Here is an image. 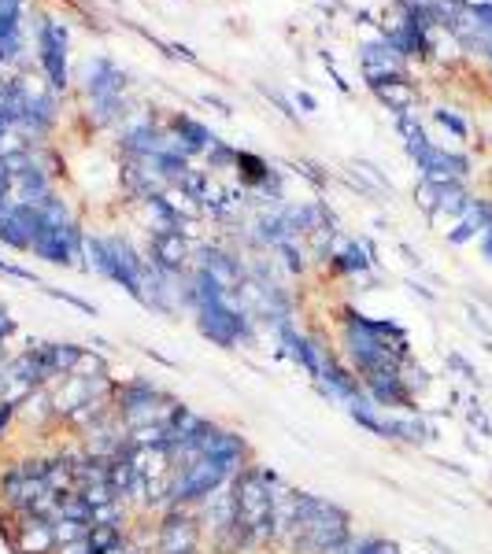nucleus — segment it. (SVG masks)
<instances>
[{"label": "nucleus", "instance_id": "6", "mask_svg": "<svg viewBox=\"0 0 492 554\" xmlns=\"http://www.w3.org/2000/svg\"><path fill=\"white\" fill-rule=\"evenodd\" d=\"M49 458H30V462H15L12 470H4L0 477V492H4V503L12 506L15 514H26L30 506H37L45 495L52 492L49 488Z\"/></svg>", "mask_w": 492, "mask_h": 554}, {"label": "nucleus", "instance_id": "21", "mask_svg": "<svg viewBox=\"0 0 492 554\" xmlns=\"http://www.w3.org/2000/svg\"><path fill=\"white\" fill-rule=\"evenodd\" d=\"M234 163H237L241 170H245V178H248V181H259V185H263V181H271L274 189H278V181H274L271 167H267V163H259L256 156H245V152H237Z\"/></svg>", "mask_w": 492, "mask_h": 554}, {"label": "nucleus", "instance_id": "3", "mask_svg": "<svg viewBox=\"0 0 492 554\" xmlns=\"http://www.w3.org/2000/svg\"><path fill=\"white\" fill-rule=\"evenodd\" d=\"M197 311H200V333L222 348H237L252 337V322L248 314L237 307V292H226L222 285H215L211 277L197 274Z\"/></svg>", "mask_w": 492, "mask_h": 554}, {"label": "nucleus", "instance_id": "16", "mask_svg": "<svg viewBox=\"0 0 492 554\" xmlns=\"http://www.w3.org/2000/svg\"><path fill=\"white\" fill-rule=\"evenodd\" d=\"M470 200L474 196L467 193V185L463 181H437V211H433V218L437 215H463L470 207Z\"/></svg>", "mask_w": 492, "mask_h": 554}, {"label": "nucleus", "instance_id": "32", "mask_svg": "<svg viewBox=\"0 0 492 554\" xmlns=\"http://www.w3.org/2000/svg\"><path fill=\"white\" fill-rule=\"evenodd\" d=\"M296 104H300L304 111H315V100H311L308 93H296Z\"/></svg>", "mask_w": 492, "mask_h": 554}, {"label": "nucleus", "instance_id": "29", "mask_svg": "<svg viewBox=\"0 0 492 554\" xmlns=\"http://www.w3.org/2000/svg\"><path fill=\"white\" fill-rule=\"evenodd\" d=\"M478 241H481V255H485V259H489V263H492V222H489V229L481 233Z\"/></svg>", "mask_w": 492, "mask_h": 554}, {"label": "nucleus", "instance_id": "4", "mask_svg": "<svg viewBox=\"0 0 492 554\" xmlns=\"http://www.w3.org/2000/svg\"><path fill=\"white\" fill-rule=\"evenodd\" d=\"M396 126L404 133V145L411 152V159L419 163L422 178L426 181H463L470 174V159L459 156V152H448V148H437L422 133L419 119L415 115H396Z\"/></svg>", "mask_w": 492, "mask_h": 554}, {"label": "nucleus", "instance_id": "11", "mask_svg": "<svg viewBox=\"0 0 492 554\" xmlns=\"http://www.w3.org/2000/svg\"><path fill=\"white\" fill-rule=\"evenodd\" d=\"M200 274L211 277L215 285H222L226 292H237L245 285V270L230 252H219V248H200Z\"/></svg>", "mask_w": 492, "mask_h": 554}, {"label": "nucleus", "instance_id": "23", "mask_svg": "<svg viewBox=\"0 0 492 554\" xmlns=\"http://www.w3.org/2000/svg\"><path fill=\"white\" fill-rule=\"evenodd\" d=\"M448 366H452V370H456L459 377H463V381H470V385H481V377H478V370H474V362L467 359V355H459V351H448Z\"/></svg>", "mask_w": 492, "mask_h": 554}, {"label": "nucleus", "instance_id": "20", "mask_svg": "<svg viewBox=\"0 0 492 554\" xmlns=\"http://www.w3.org/2000/svg\"><path fill=\"white\" fill-rule=\"evenodd\" d=\"M89 529L93 525H82V521H56L52 525V536H56V551L60 547H71V543H82V540H89Z\"/></svg>", "mask_w": 492, "mask_h": 554}, {"label": "nucleus", "instance_id": "28", "mask_svg": "<svg viewBox=\"0 0 492 554\" xmlns=\"http://www.w3.org/2000/svg\"><path fill=\"white\" fill-rule=\"evenodd\" d=\"M0 15H23V0H0Z\"/></svg>", "mask_w": 492, "mask_h": 554}, {"label": "nucleus", "instance_id": "14", "mask_svg": "<svg viewBox=\"0 0 492 554\" xmlns=\"http://www.w3.org/2000/svg\"><path fill=\"white\" fill-rule=\"evenodd\" d=\"M400 63H404V56L389 45V41H370V45H363V71H367L370 82H378V78H389V74H400Z\"/></svg>", "mask_w": 492, "mask_h": 554}, {"label": "nucleus", "instance_id": "24", "mask_svg": "<svg viewBox=\"0 0 492 554\" xmlns=\"http://www.w3.org/2000/svg\"><path fill=\"white\" fill-rule=\"evenodd\" d=\"M93 525H115V529H123V506H119V499L97 506L93 510Z\"/></svg>", "mask_w": 492, "mask_h": 554}, {"label": "nucleus", "instance_id": "7", "mask_svg": "<svg viewBox=\"0 0 492 554\" xmlns=\"http://www.w3.org/2000/svg\"><path fill=\"white\" fill-rule=\"evenodd\" d=\"M86 89H89L93 108L100 111V119H119V115H123L126 78H123V71H119V67H115L111 60H97L93 67H89Z\"/></svg>", "mask_w": 492, "mask_h": 554}, {"label": "nucleus", "instance_id": "22", "mask_svg": "<svg viewBox=\"0 0 492 554\" xmlns=\"http://www.w3.org/2000/svg\"><path fill=\"white\" fill-rule=\"evenodd\" d=\"M123 540V529H115V525H93L89 529V543H93V551H108V547H115V543Z\"/></svg>", "mask_w": 492, "mask_h": 554}, {"label": "nucleus", "instance_id": "27", "mask_svg": "<svg viewBox=\"0 0 492 554\" xmlns=\"http://www.w3.org/2000/svg\"><path fill=\"white\" fill-rule=\"evenodd\" d=\"M467 422L474 425L481 436H492V418L485 414V407H478V403H474V399L467 403Z\"/></svg>", "mask_w": 492, "mask_h": 554}, {"label": "nucleus", "instance_id": "8", "mask_svg": "<svg viewBox=\"0 0 492 554\" xmlns=\"http://www.w3.org/2000/svg\"><path fill=\"white\" fill-rule=\"evenodd\" d=\"M41 67L56 93L67 89V30L60 23L41 26Z\"/></svg>", "mask_w": 492, "mask_h": 554}, {"label": "nucleus", "instance_id": "2", "mask_svg": "<svg viewBox=\"0 0 492 554\" xmlns=\"http://www.w3.org/2000/svg\"><path fill=\"white\" fill-rule=\"evenodd\" d=\"M348 536H352V529H348V514L341 506H333L330 499H319V495L296 492V518L293 532H289V543L296 551L333 554Z\"/></svg>", "mask_w": 492, "mask_h": 554}, {"label": "nucleus", "instance_id": "33", "mask_svg": "<svg viewBox=\"0 0 492 554\" xmlns=\"http://www.w3.org/2000/svg\"><path fill=\"white\" fill-rule=\"evenodd\" d=\"M485 307H489V311H492V300H485Z\"/></svg>", "mask_w": 492, "mask_h": 554}, {"label": "nucleus", "instance_id": "10", "mask_svg": "<svg viewBox=\"0 0 492 554\" xmlns=\"http://www.w3.org/2000/svg\"><path fill=\"white\" fill-rule=\"evenodd\" d=\"M8 540L15 543L19 554H52L56 551V536L52 525L30 514H15V529H8Z\"/></svg>", "mask_w": 492, "mask_h": 554}, {"label": "nucleus", "instance_id": "12", "mask_svg": "<svg viewBox=\"0 0 492 554\" xmlns=\"http://www.w3.org/2000/svg\"><path fill=\"white\" fill-rule=\"evenodd\" d=\"M185 255H189V241L182 233H152V259L160 266L163 274H178L185 266Z\"/></svg>", "mask_w": 492, "mask_h": 554}, {"label": "nucleus", "instance_id": "26", "mask_svg": "<svg viewBox=\"0 0 492 554\" xmlns=\"http://www.w3.org/2000/svg\"><path fill=\"white\" fill-rule=\"evenodd\" d=\"M433 119L441 122L444 130H452V133H456V137H470V126H467V122H463V119H459L456 111H448V108H437V111H433Z\"/></svg>", "mask_w": 492, "mask_h": 554}, {"label": "nucleus", "instance_id": "25", "mask_svg": "<svg viewBox=\"0 0 492 554\" xmlns=\"http://www.w3.org/2000/svg\"><path fill=\"white\" fill-rule=\"evenodd\" d=\"M415 204L426 211V215H433L437 211V181H419V189H415Z\"/></svg>", "mask_w": 492, "mask_h": 554}, {"label": "nucleus", "instance_id": "9", "mask_svg": "<svg viewBox=\"0 0 492 554\" xmlns=\"http://www.w3.org/2000/svg\"><path fill=\"white\" fill-rule=\"evenodd\" d=\"M197 551H200L197 521L189 518L182 506H174L160 529V554H197Z\"/></svg>", "mask_w": 492, "mask_h": 554}, {"label": "nucleus", "instance_id": "18", "mask_svg": "<svg viewBox=\"0 0 492 554\" xmlns=\"http://www.w3.org/2000/svg\"><path fill=\"white\" fill-rule=\"evenodd\" d=\"M174 141H182L185 152H197V148H215V137H211V130H204L200 122L193 119H174Z\"/></svg>", "mask_w": 492, "mask_h": 554}, {"label": "nucleus", "instance_id": "17", "mask_svg": "<svg viewBox=\"0 0 492 554\" xmlns=\"http://www.w3.org/2000/svg\"><path fill=\"white\" fill-rule=\"evenodd\" d=\"M333 263H337V270H345V274H363L374 263V252H370V244L352 241V244H341L333 252Z\"/></svg>", "mask_w": 492, "mask_h": 554}, {"label": "nucleus", "instance_id": "31", "mask_svg": "<svg viewBox=\"0 0 492 554\" xmlns=\"http://www.w3.org/2000/svg\"><path fill=\"white\" fill-rule=\"evenodd\" d=\"M0 274H12V277H30L26 270H19V266H8V263H0ZM34 281V277H30Z\"/></svg>", "mask_w": 492, "mask_h": 554}, {"label": "nucleus", "instance_id": "30", "mask_svg": "<svg viewBox=\"0 0 492 554\" xmlns=\"http://www.w3.org/2000/svg\"><path fill=\"white\" fill-rule=\"evenodd\" d=\"M12 414H15V403H4V399H0V433H4V425L12 422Z\"/></svg>", "mask_w": 492, "mask_h": 554}, {"label": "nucleus", "instance_id": "19", "mask_svg": "<svg viewBox=\"0 0 492 554\" xmlns=\"http://www.w3.org/2000/svg\"><path fill=\"white\" fill-rule=\"evenodd\" d=\"M19 52V15H0V60H15Z\"/></svg>", "mask_w": 492, "mask_h": 554}, {"label": "nucleus", "instance_id": "1", "mask_svg": "<svg viewBox=\"0 0 492 554\" xmlns=\"http://www.w3.org/2000/svg\"><path fill=\"white\" fill-rule=\"evenodd\" d=\"M274 477L271 470L245 466L237 473L234 495H237V521L234 529L222 536V543L234 540V547H256V543L274 536Z\"/></svg>", "mask_w": 492, "mask_h": 554}, {"label": "nucleus", "instance_id": "5", "mask_svg": "<svg viewBox=\"0 0 492 554\" xmlns=\"http://www.w3.org/2000/svg\"><path fill=\"white\" fill-rule=\"evenodd\" d=\"M115 407H119V418H123L126 429H145V425H167L178 414V399H171L167 392H160L148 381H130V385H119L115 392Z\"/></svg>", "mask_w": 492, "mask_h": 554}, {"label": "nucleus", "instance_id": "13", "mask_svg": "<svg viewBox=\"0 0 492 554\" xmlns=\"http://www.w3.org/2000/svg\"><path fill=\"white\" fill-rule=\"evenodd\" d=\"M370 89H374V97L382 100L389 111H396V115H407V111H411V104H415V85L407 82L404 74L378 78V82H370Z\"/></svg>", "mask_w": 492, "mask_h": 554}, {"label": "nucleus", "instance_id": "15", "mask_svg": "<svg viewBox=\"0 0 492 554\" xmlns=\"http://www.w3.org/2000/svg\"><path fill=\"white\" fill-rule=\"evenodd\" d=\"M489 222H492V204L489 200H470V207L459 215V222H456V229L448 233V241L452 244H470L474 237H481L485 229H489Z\"/></svg>", "mask_w": 492, "mask_h": 554}]
</instances>
